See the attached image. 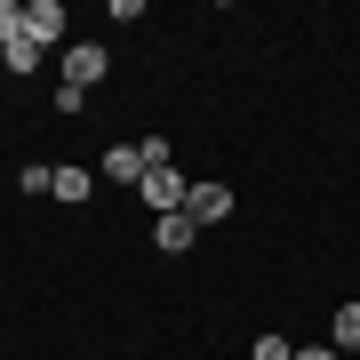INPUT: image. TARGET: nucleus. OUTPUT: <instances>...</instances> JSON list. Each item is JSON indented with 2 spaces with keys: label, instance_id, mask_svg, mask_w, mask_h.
<instances>
[{
  "label": "nucleus",
  "instance_id": "39448f33",
  "mask_svg": "<svg viewBox=\"0 0 360 360\" xmlns=\"http://www.w3.org/2000/svg\"><path fill=\"white\" fill-rule=\"evenodd\" d=\"M193 240H200V224L184 217V208H176V217H153V248H160V257H184Z\"/></svg>",
  "mask_w": 360,
  "mask_h": 360
},
{
  "label": "nucleus",
  "instance_id": "f03ea898",
  "mask_svg": "<svg viewBox=\"0 0 360 360\" xmlns=\"http://www.w3.org/2000/svg\"><path fill=\"white\" fill-rule=\"evenodd\" d=\"M25 40L32 49H56L65 40V0H25Z\"/></svg>",
  "mask_w": 360,
  "mask_h": 360
},
{
  "label": "nucleus",
  "instance_id": "7ed1b4c3",
  "mask_svg": "<svg viewBox=\"0 0 360 360\" xmlns=\"http://www.w3.org/2000/svg\"><path fill=\"white\" fill-rule=\"evenodd\" d=\"M96 80H104V49H96V40H72V49H65V89L89 96Z\"/></svg>",
  "mask_w": 360,
  "mask_h": 360
},
{
  "label": "nucleus",
  "instance_id": "423d86ee",
  "mask_svg": "<svg viewBox=\"0 0 360 360\" xmlns=\"http://www.w3.org/2000/svg\"><path fill=\"white\" fill-rule=\"evenodd\" d=\"M144 168H153L144 144H112V153H104V176H112V184H144Z\"/></svg>",
  "mask_w": 360,
  "mask_h": 360
},
{
  "label": "nucleus",
  "instance_id": "9b49d317",
  "mask_svg": "<svg viewBox=\"0 0 360 360\" xmlns=\"http://www.w3.org/2000/svg\"><path fill=\"white\" fill-rule=\"evenodd\" d=\"M257 360H296V345L288 336H257Z\"/></svg>",
  "mask_w": 360,
  "mask_h": 360
},
{
  "label": "nucleus",
  "instance_id": "f257e3e1",
  "mask_svg": "<svg viewBox=\"0 0 360 360\" xmlns=\"http://www.w3.org/2000/svg\"><path fill=\"white\" fill-rule=\"evenodd\" d=\"M136 193H144V208H153V217H176L193 184H184V176H176V160H168V168H144V184H136Z\"/></svg>",
  "mask_w": 360,
  "mask_h": 360
},
{
  "label": "nucleus",
  "instance_id": "20e7f679",
  "mask_svg": "<svg viewBox=\"0 0 360 360\" xmlns=\"http://www.w3.org/2000/svg\"><path fill=\"white\" fill-rule=\"evenodd\" d=\"M184 217L193 224H224L232 217V184H193V193H184Z\"/></svg>",
  "mask_w": 360,
  "mask_h": 360
},
{
  "label": "nucleus",
  "instance_id": "f8f14e48",
  "mask_svg": "<svg viewBox=\"0 0 360 360\" xmlns=\"http://www.w3.org/2000/svg\"><path fill=\"white\" fill-rule=\"evenodd\" d=\"M296 360H345L336 345H296Z\"/></svg>",
  "mask_w": 360,
  "mask_h": 360
},
{
  "label": "nucleus",
  "instance_id": "1a4fd4ad",
  "mask_svg": "<svg viewBox=\"0 0 360 360\" xmlns=\"http://www.w3.org/2000/svg\"><path fill=\"white\" fill-rule=\"evenodd\" d=\"M0 65L25 80V72H40V49H32V40H16V49H0Z\"/></svg>",
  "mask_w": 360,
  "mask_h": 360
},
{
  "label": "nucleus",
  "instance_id": "6e6552de",
  "mask_svg": "<svg viewBox=\"0 0 360 360\" xmlns=\"http://www.w3.org/2000/svg\"><path fill=\"white\" fill-rule=\"evenodd\" d=\"M328 336H336V352H352L360 345V304H336V328Z\"/></svg>",
  "mask_w": 360,
  "mask_h": 360
},
{
  "label": "nucleus",
  "instance_id": "9d476101",
  "mask_svg": "<svg viewBox=\"0 0 360 360\" xmlns=\"http://www.w3.org/2000/svg\"><path fill=\"white\" fill-rule=\"evenodd\" d=\"M16 40H25V8H16V0H0V49H16Z\"/></svg>",
  "mask_w": 360,
  "mask_h": 360
},
{
  "label": "nucleus",
  "instance_id": "0eeeda50",
  "mask_svg": "<svg viewBox=\"0 0 360 360\" xmlns=\"http://www.w3.org/2000/svg\"><path fill=\"white\" fill-rule=\"evenodd\" d=\"M49 200H89V168H56V176H49Z\"/></svg>",
  "mask_w": 360,
  "mask_h": 360
}]
</instances>
